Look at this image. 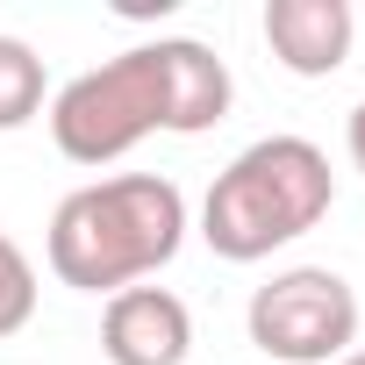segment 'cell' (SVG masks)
<instances>
[{
  "label": "cell",
  "mask_w": 365,
  "mask_h": 365,
  "mask_svg": "<svg viewBox=\"0 0 365 365\" xmlns=\"http://www.w3.org/2000/svg\"><path fill=\"white\" fill-rule=\"evenodd\" d=\"M230 65L194 43V36H158L136 43L93 72H79L72 86H58L51 101V143L72 165H115L122 150H136L143 136H201L230 115Z\"/></svg>",
  "instance_id": "cell-1"
},
{
  "label": "cell",
  "mask_w": 365,
  "mask_h": 365,
  "mask_svg": "<svg viewBox=\"0 0 365 365\" xmlns=\"http://www.w3.org/2000/svg\"><path fill=\"white\" fill-rule=\"evenodd\" d=\"M187 244V194L158 172H115L65 194L51 215V272L79 294H122L165 272Z\"/></svg>",
  "instance_id": "cell-2"
},
{
  "label": "cell",
  "mask_w": 365,
  "mask_h": 365,
  "mask_svg": "<svg viewBox=\"0 0 365 365\" xmlns=\"http://www.w3.org/2000/svg\"><path fill=\"white\" fill-rule=\"evenodd\" d=\"M329 208H336V172H329L322 143H308V136H258L251 150H237L215 172V187L201 201V237H208L215 258L258 265L279 244L308 237Z\"/></svg>",
  "instance_id": "cell-3"
},
{
  "label": "cell",
  "mask_w": 365,
  "mask_h": 365,
  "mask_svg": "<svg viewBox=\"0 0 365 365\" xmlns=\"http://www.w3.org/2000/svg\"><path fill=\"white\" fill-rule=\"evenodd\" d=\"M244 329L279 365H336L358 344V294L329 265H294V272H272L251 294Z\"/></svg>",
  "instance_id": "cell-4"
},
{
  "label": "cell",
  "mask_w": 365,
  "mask_h": 365,
  "mask_svg": "<svg viewBox=\"0 0 365 365\" xmlns=\"http://www.w3.org/2000/svg\"><path fill=\"white\" fill-rule=\"evenodd\" d=\"M194 315L172 287H122L101 308V358L108 365H187Z\"/></svg>",
  "instance_id": "cell-5"
},
{
  "label": "cell",
  "mask_w": 365,
  "mask_h": 365,
  "mask_svg": "<svg viewBox=\"0 0 365 365\" xmlns=\"http://www.w3.org/2000/svg\"><path fill=\"white\" fill-rule=\"evenodd\" d=\"M358 36L351 0H265V43L294 79H329L344 72Z\"/></svg>",
  "instance_id": "cell-6"
},
{
  "label": "cell",
  "mask_w": 365,
  "mask_h": 365,
  "mask_svg": "<svg viewBox=\"0 0 365 365\" xmlns=\"http://www.w3.org/2000/svg\"><path fill=\"white\" fill-rule=\"evenodd\" d=\"M43 115V58L22 36H0V136Z\"/></svg>",
  "instance_id": "cell-7"
},
{
  "label": "cell",
  "mask_w": 365,
  "mask_h": 365,
  "mask_svg": "<svg viewBox=\"0 0 365 365\" xmlns=\"http://www.w3.org/2000/svg\"><path fill=\"white\" fill-rule=\"evenodd\" d=\"M29 315H36V265H29V251L8 230H0V336L29 329Z\"/></svg>",
  "instance_id": "cell-8"
},
{
  "label": "cell",
  "mask_w": 365,
  "mask_h": 365,
  "mask_svg": "<svg viewBox=\"0 0 365 365\" xmlns=\"http://www.w3.org/2000/svg\"><path fill=\"white\" fill-rule=\"evenodd\" d=\"M344 143H351V165L365 172V101L351 108V122H344Z\"/></svg>",
  "instance_id": "cell-9"
},
{
  "label": "cell",
  "mask_w": 365,
  "mask_h": 365,
  "mask_svg": "<svg viewBox=\"0 0 365 365\" xmlns=\"http://www.w3.org/2000/svg\"><path fill=\"white\" fill-rule=\"evenodd\" d=\"M336 365H365V351H344V358H336Z\"/></svg>",
  "instance_id": "cell-10"
}]
</instances>
